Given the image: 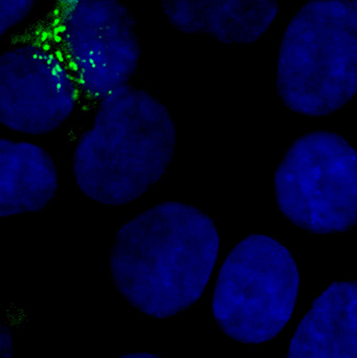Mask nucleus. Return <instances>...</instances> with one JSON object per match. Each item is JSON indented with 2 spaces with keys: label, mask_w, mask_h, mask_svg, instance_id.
Returning a JSON list of instances; mask_svg holds the SVG:
<instances>
[{
  "label": "nucleus",
  "mask_w": 357,
  "mask_h": 358,
  "mask_svg": "<svg viewBox=\"0 0 357 358\" xmlns=\"http://www.w3.org/2000/svg\"><path fill=\"white\" fill-rule=\"evenodd\" d=\"M213 220L180 202L149 208L121 227L110 269L119 294L148 317L168 319L194 304L219 252Z\"/></svg>",
  "instance_id": "nucleus-1"
},
{
  "label": "nucleus",
  "mask_w": 357,
  "mask_h": 358,
  "mask_svg": "<svg viewBox=\"0 0 357 358\" xmlns=\"http://www.w3.org/2000/svg\"><path fill=\"white\" fill-rule=\"evenodd\" d=\"M176 129L167 107L127 85L101 101L94 125L82 134L73 159L78 187L94 201L124 206L165 176Z\"/></svg>",
  "instance_id": "nucleus-2"
},
{
  "label": "nucleus",
  "mask_w": 357,
  "mask_h": 358,
  "mask_svg": "<svg viewBox=\"0 0 357 358\" xmlns=\"http://www.w3.org/2000/svg\"><path fill=\"white\" fill-rule=\"evenodd\" d=\"M277 88L291 110L322 117L357 94V1L306 3L281 44Z\"/></svg>",
  "instance_id": "nucleus-3"
},
{
  "label": "nucleus",
  "mask_w": 357,
  "mask_h": 358,
  "mask_svg": "<svg viewBox=\"0 0 357 358\" xmlns=\"http://www.w3.org/2000/svg\"><path fill=\"white\" fill-rule=\"evenodd\" d=\"M299 286V269L289 250L268 236H249L220 269L212 301L214 319L237 342H268L291 320Z\"/></svg>",
  "instance_id": "nucleus-4"
},
{
  "label": "nucleus",
  "mask_w": 357,
  "mask_h": 358,
  "mask_svg": "<svg viewBox=\"0 0 357 358\" xmlns=\"http://www.w3.org/2000/svg\"><path fill=\"white\" fill-rule=\"evenodd\" d=\"M275 192L296 227L319 235L349 231L357 224V151L333 132L304 134L279 165Z\"/></svg>",
  "instance_id": "nucleus-5"
},
{
  "label": "nucleus",
  "mask_w": 357,
  "mask_h": 358,
  "mask_svg": "<svg viewBox=\"0 0 357 358\" xmlns=\"http://www.w3.org/2000/svg\"><path fill=\"white\" fill-rule=\"evenodd\" d=\"M59 39L77 85L94 99L127 86L138 66L140 46L129 8L117 0L61 2Z\"/></svg>",
  "instance_id": "nucleus-6"
},
{
  "label": "nucleus",
  "mask_w": 357,
  "mask_h": 358,
  "mask_svg": "<svg viewBox=\"0 0 357 358\" xmlns=\"http://www.w3.org/2000/svg\"><path fill=\"white\" fill-rule=\"evenodd\" d=\"M68 67L46 48L24 45L0 58V120L12 131L52 134L75 110L77 83Z\"/></svg>",
  "instance_id": "nucleus-7"
},
{
  "label": "nucleus",
  "mask_w": 357,
  "mask_h": 358,
  "mask_svg": "<svg viewBox=\"0 0 357 358\" xmlns=\"http://www.w3.org/2000/svg\"><path fill=\"white\" fill-rule=\"evenodd\" d=\"M161 6L178 31L210 36L226 44L257 41L279 10L272 0H168Z\"/></svg>",
  "instance_id": "nucleus-8"
},
{
  "label": "nucleus",
  "mask_w": 357,
  "mask_h": 358,
  "mask_svg": "<svg viewBox=\"0 0 357 358\" xmlns=\"http://www.w3.org/2000/svg\"><path fill=\"white\" fill-rule=\"evenodd\" d=\"M287 358H357V281L335 282L312 303Z\"/></svg>",
  "instance_id": "nucleus-9"
},
{
  "label": "nucleus",
  "mask_w": 357,
  "mask_h": 358,
  "mask_svg": "<svg viewBox=\"0 0 357 358\" xmlns=\"http://www.w3.org/2000/svg\"><path fill=\"white\" fill-rule=\"evenodd\" d=\"M0 216L36 213L58 187L56 166L37 145L0 140Z\"/></svg>",
  "instance_id": "nucleus-10"
},
{
  "label": "nucleus",
  "mask_w": 357,
  "mask_h": 358,
  "mask_svg": "<svg viewBox=\"0 0 357 358\" xmlns=\"http://www.w3.org/2000/svg\"><path fill=\"white\" fill-rule=\"evenodd\" d=\"M35 6L31 0H1L0 1V15H1V27L0 35L3 36L6 31L24 20Z\"/></svg>",
  "instance_id": "nucleus-11"
},
{
  "label": "nucleus",
  "mask_w": 357,
  "mask_h": 358,
  "mask_svg": "<svg viewBox=\"0 0 357 358\" xmlns=\"http://www.w3.org/2000/svg\"><path fill=\"white\" fill-rule=\"evenodd\" d=\"M1 358H13V340L10 330L1 328Z\"/></svg>",
  "instance_id": "nucleus-12"
},
{
  "label": "nucleus",
  "mask_w": 357,
  "mask_h": 358,
  "mask_svg": "<svg viewBox=\"0 0 357 358\" xmlns=\"http://www.w3.org/2000/svg\"><path fill=\"white\" fill-rule=\"evenodd\" d=\"M119 358H163L150 353H131V355H124Z\"/></svg>",
  "instance_id": "nucleus-13"
}]
</instances>
